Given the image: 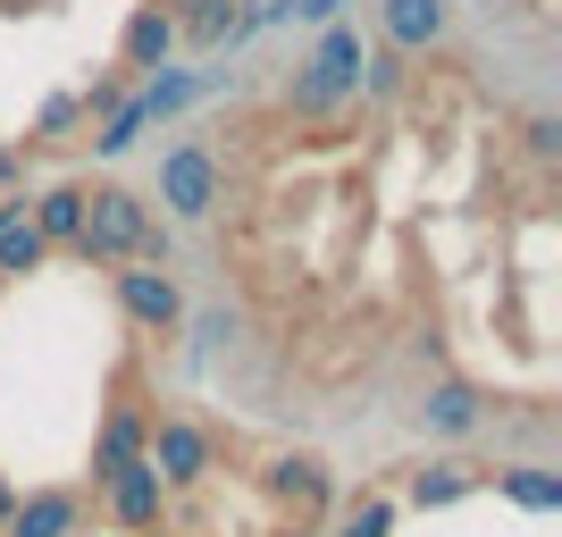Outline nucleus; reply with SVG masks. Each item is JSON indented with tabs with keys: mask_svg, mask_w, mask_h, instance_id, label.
Wrapping results in <instances>:
<instances>
[{
	"mask_svg": "<svg viewBox=\"0 0 562 537\" xmlns=\"http://www.w3.org/2000/svg\"><path fill=\"white\" fill-rule=\"evenodd\" d=\"M294 9H303V18H336V9H345V0H294Z\"/></svg>",
	"mask_w": 562,
	"mask_h": 537,
	"instance_id": "obj_21",
	"label": "nucleus"
},
{
	"mask_svg": "<svg viewBox=\"0 0 562 537\" xmlns=\"http://www.w3.org/2000/svg\"><path fill=\"white\" fill-rule=\"evenodd\" d=\"M143 227H151V211H143L135 186H93L85 193V227H76L68 253L85 260V269H126L143 244Z\"/></svg>",
	"mask_w": 562,
	"mask_h": 537,
	"instance_id": "obj_2",
	"label": "nucleus"
},
{
	"mask_svg": "<svg viewBox=\"0 0 562 537\" xmlns=\"http://www.w3.org/2000/svg\"><path fill=\"white\" fill-rule=\"evenodd\" d=\"M43 253H50V244H43V235H34V219H0V278H25V269H43Z\"/></svg>",
	"mask_w": 562,
	"mask_h": 537,
	"instance_id": "obj_15",
	"label": "nucleus"
},
{
	"mask_svg": "<svg viewBox=\"0 0 562 537\" xmlns=\"http://www.w3.org/2000/svg\"><path fill=\"white\" fill-rule=\"evenodd\" d=\"M361 85H370V101H395L403 85H412V59H403V51H386V43H378L370 59H361Z\"/></svg>",
	"mask_w": 562,
	"mask_h": 537,
	"instance_id": "obj_18",
	"label": "nucleus"
},
{
	"mask_svg": "<svg viewBox=\"0 0 562 537\" xmlns=\"http://www.w3.org/2000/svg\"><path fill=\"white\" fill-rule=\"evenodd\" d=\"M495 488H504V495H520L529 513H562V479H554V470H538V462H520V470H495Z\"/></svg>",
	"mask_w": 562,
	"mask_h": 537,
	"instance_id": "obj_16",
	"label": "nucleus"
},
{
	"mask_svg": "<svg viewBox=\"0 0 562 537\" xmlns=\"http://www.w3.org/2000/svg\"><path fill=\"white\" fill-rule=\"evenodd\" d=\"M160 202H168V219L202 227V219L227 202V160H218L211 143H177V152L160 160Z\"/></svg>",
	"mask_w": 562,
	"mask_h": 537,
	"instance_id": "obj_3",
	"label": "nucleus"
},
{
	"mask_svg": "<svg viewBox=\"0 0 562 537\" xmlns=\"http://www.w3.org/2000/svg\"><path fill=\"white\" fill-rule=\"evenodd\" d=\"M76 118H85V93H50V101H43V118H34V143H59Z\"/></svg>",
	"mask_w": 562,
	"mask_h": 537,
	"instance_id": "obj_20",
	"label": "nucleus"
},
{
	"mask_svg": "<svg viewBox=\"0 0 562 537\" xmlns=\"http://www.w3.org/2000/svg\"><path fill=\"white\" fill-rule=\"evenodd\" d=\"M395 529V504H386V495H370V504H352L345 521H336V537H386Z\"/></svg>",
	"mask_w": 562,
	"mask_h": 537,
	"instance_id": "obj_19",
	"label": "nucleus"
},
{
	"mask_svg": "<svg viewBox=\"0 0 562 537\" xmlns=\"http://www.w3.org/2000/svg\"><path fill=\"white\" fill-rule=\"evenodd\" d=\"M0 537H76V495L68 488H34L25 504H9Z\"/></svg>",
	"mask_w": 562,
	"mask_h": 537,
	"instance_id": "obj_9",
	"label": "nucleus"
},
{
	"mask_svg": "<svg viewBox=\"0 0 562 537\" xmlns=\"http://www.w3.org/2000/svg\"><path fill=\"white\" fill-rule=\"evenodd\" d=\"M76 227H85V186L34 193V235H43V244H76Z\"/></svg>",
	"mask_w": 562,
	"mask_h": 537,
	"instance_id": "obj_13",
	"label": "nucleus"
},
{
	"mask_svg": "<svg viewBox=\"0 0 562 537\" xmlns=\"http://www.w3.org/2000/svg\"><path fill=\"white\" fill-rule=\"evenodd\" d=\"M126 462H143V412H135V403H117L110 428L93 437V488H110Z\"/></svg>",
	"mask_w": 562,
	"mask_h": 537,
	"instance_id": "obj_11",
	"label": "nucleus"
},
{
	"mask_svg": "<svg viewBox=\"0 0 562 537\" xmlns=\"http://www.w3.org/2000/svg\"><path fill=\"white\" fill-rule=\"evenodd\" d=\"M487 421V403H479V387H462V378H437L420 395V428L428 437H470V428Z\"/></svg>",
	"mask_w": 562,
	"mask_h": 537,
	"instance_id": "obj_8",
	"label": "nucleus"
},
{
	"mask_svg": "<svg viewBox=\"0 0 562 537\" xmlns=\"http://www.w3.org/2000/svg\"><path fill=\"white\" fill-rule=\"evenodd\" d=\"M143 437H151L143 462L160 470V488H202V479H211V428H202V421L168 412V421H151Z\"/></svg>",
	"mask_w": 562,
	"mask_h": 537,
	"instance_id": "obj_4",
	"label": "nucleus"
},
{
	"mask_svg": "<svg viewBox=\"0 0 562 537\" xmlns=\"http://www.w3.org/2000/svg\"><path fill=\"white\" fill-rule=\"evenodd\" d=\"M453 34V9L446 0H378V43L403 51V59H420Z\"/></svg>",
	"mask_w": 562,
	"mask_h": 537,
	"instance_id": "obj_5",
	"label": "nucleus"
},
{
	"mask_svg": "<svg viewBox=\"0 0 562 537\" xmlns=\"http://www.w3.org/2000/svg\"><path fill=\"white\" fill-rule=\"evenodd\" d=\"M479 479H487L479 462H428L420 479H412V504H420V513H428V504H453V495H470Z\"/></svg>",
	"mask_w": 562,
	"mask_h": 537,
	"instance_id": "obj_14",
	"label": "nucleus"
},
{
	"mask_svg": "<svg viewBox=\"0 0 562 537\" xmlns=\"http://www.w3.org/2000/svg\"><path fill=\"white\" fill-rule=\"evenodd\" d=\"M9 504H18V495H9V479H0V521H9Z\"/></svg>",
	"mask_w": 562,
	"mask_h": 537,
	"instance_id": "obj_22",
	"label": "nucleus"
},
{
	"mask_svg": "<svg viewBox=\"0 0 562 537\" xmlns=\"http://www.w3.org/2000/svg\"><path fill=\"white\" fill-rule=\"evenodd\" d=\"M269 488H278V504L294 521H319V513H328V462H319V454H285Z\"/></svg>",
	"mask_w": 562,
	"mask_h": 537,
	"instance_id": "obj_10",
	"label": "nucleus"
},
{
	"mask_svg": "<svg viewBox=\"0 0 562 537\" xmlns=\"http://www.w3.org/2000/svg\"><path fill=\"white\" fill-rule=\"evenodd\" d=\"M143 126H151V118H143V101H117V110L101 118V135H85V143H93V160H126Z\"/></svg>",
	"mask_w": 562,
	"mask_h": 537,
	"instance_id": "obj_17",
	"label": "nucleus"
},
{
	"mask_svg": "<svg viewBox=\"0 0 562 537\" xmlns=\"http://www.w3.org/2000/svg\"><path fill=\"white\" fill-rule=\"evenodd\" d=\"M168 51H177V9H168V0H143L135 25H126V68H160Z\"/></svg>",
	"mask_w": 562,
	"mask_h": 537,
	"instance_id": "obj_12",
	"label": "nucleus"
},
{
	"mask_svg": "<svg viewBox=\"0 0 562 537\" xmlns=\"http://www.w3.org/2000/svg\"><path fill=\"white\" fill-rule=\"evenodd\" d=\"M117 303H126V320L143 327V336H168V327L186 320V294H177V278L168 269H117Z\"/></svg>",
	"mask_w": 562,
	"mask_h": 537,
	"instance_id": "obj_6",
	"label": "nucleus"
},
{
	"mask_svg": "<svg viewBox=\"0 0 562 537\" xmlns=\"http://www.w3.org/2000/svg\"><path fill=\"white\" fill-rule=\"evenodd\" d=\"M110 513H117V529H160V513H168L160 470H151V462H126L110 479Z\"/></svg>",
	"mask_w": 562,
	"mask_h": 537,
	"instance_id": "obj_7",
	"label": "nucleus"
},
{
	"mask_svg": "<svg viewBox=\"0 0 562 537\" xmlns=\"http://www.w3.org/2000/svg\"><path fill=\"white\" fill-rule=\"evenodd\" d=\"M361 59H370L361 25H328V34H319V51L285 76V110H294V118H336L352 93H361Z\"/></svg>",
	"mask_w": 562,
	"mask_h": 537,
	"instance_id": "obj_1",
	"label": "nucleus"
}]
</instances>
